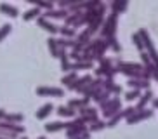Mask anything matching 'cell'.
Returning a JSON list of instances; mask_svg holds the SVG:
<instances>
[{"label": "cell", "instance_id": "6da1fadb", "mask_svg": "<svg viewBox=\"0 0 158 139\" xmlns=\"http://www.w3.org/2000/svg\"><path fill=\"white\" fill-rule=\"evenodd\" d=\"M116 16L118 14L113 12L110 18H108V21L104 23V30H102V35H106L108 38H111L113 35H115V28H116Z\"/></svg>", "mask_w": 158, "mask_h": 139}, {"label": "cell", "instance_id": "7a4b0ae2", "mask_svg": "<svg viewBox=\"0 0 158 139\" xmlns=\"http://www.w3.org/2000/svg\"><path fill=\"white\" fill-rule=\"evenodd\" d=\"M139 35H141V37H143L144 44H146V47H148L149 54H151V59H153L155 63H156V70H158V52L155 51L153 44H151V38L148 37V33H146V30H141V32H139Z\"/></svg>", "mask_w": 158, "mask_h": 139}, {"label": "cell", "instance_id": "3957f363", "mask_svg": "<svg viewBox=\"0 0 158 139\" xmlns=\"http://www.w3.org/2000/svg\"><path fill=\"white\" fill-rule=\"evenodd\" d=\"M37 94H40V96H63V91L61 89H54V87H38L37 89Z\"/></svg>", "mask_w": 158, "mask_h": 139}, {"label": "cell", "instance_id": "277c9868", "mask_svg": "<svg viewBox=\"0 0 158 139\" xmlns=\"http://www.w3.org/2000/svg\"><path fill=\"white\" fill-rule=\"evenodd\" d=\"M68 129L70 124H59V122H52V124H47L45 125V130L47 132H56V130H61V129Z\"/></svg>", "mask_w": 158, "mask_h": 139}, {"label": "cell", "instance_id": "5b68a950", "mask_svg": "<svg viewBox=\"0 0 158 139\" xmlns=\"http://www.w3.org/2000/svg\"><path fill=\"white\" fill-rule=\"evenodd\" d=\"M153 115L151 111H141L139 115H130L129 116V124H134V122H141L144 118H149V116Z\"/></svg>", "mask_w": 158, "mask_h": 139}, {"label": "cell", "instance_id": "8992f818", "mask_svg": "<svg viewBox=\"0 0 158 139\" xmlns=\"http://www.w3.org/2000/svg\"><path fill=\"white\" fill-rule=\"evenodd\" d=\"M52 110H54V106H52L51 103H49V104H45V106H42L40 110L37 111V118H40V120H42V118H45V116L49 115Z\"/></svg>", "mask_w": 158, "mask_h": 139}, {"label": "cell", "instance_id": "52a82bcc", "mask_svg": "<svg viewBox=\"0 0 158 139\" xmlns=\"http://www.w3.org/2000/svg\"><path fill=\"white\" fill-rule=\"evenodd\" d=\"M57 113H59L61 116H68V118H71V116L77 115V111H75V110H71V108H66V106L57 108Z\"/></svg>", "mask_w": 158, "mask_h": 139}, {"label": "cell", "instance_id": "ba28073f", "mask_svg": "<svg viewBox=\"0 0 158 139\" xmlns=\"http://www.w3.org/2000/svg\"><path fill=\"white\" fill-rule=\"evenodd\" d=\"M0 11H2V12H5V14H9V16H12V18H16V16H18V9H16V7H10V5H7V4L0 5Z\"/></svg>", "mask_w": 158, "mask_h": 139}, {"label": "cell", "instance_id": "9c48e42d", "mask_svg": "<svg viewBox=\"0 0 158 139\" xmlns=\"http://www.w3.org/2000/svg\"><path fill=\"white\" fill-rule=\"evenodd\" d=\"M38 24H42V26L45 28L47 32H51V33H56V32H57V28L54 26V24L47 23V19H45V18H40V19H38Z\"/></svg>", "mask_w": 158, "mask_h": 139}, {"label": "cell", "instance_id": "30bf717a", "mask_svg": "<svg viewBox=\"0 0 158 139\" xmlns=\"http://www.w3.org/2000/svg\"><path fill=\"white\" fill-rule=\"evenodd\" d=\"M64 16H68V11H49V12L45 14V18H64Z\"/></svg>", "mask_w": 158, "mask_h": 139}, {"label": "cell", "instance_id": "8fae6325", "mask_svg": "<svg viewBox=\"0 0 158 139\" xmlns=\"http://www.w3.org/2000/svg\"><path fill=\"white\" fill-rule=\"evenodd\" d=\"M111 7H113V12H115V14H118L120 11H125L127 2H123V0H122V2H120V0H116V2H113V5H111Z\"/></svg>", "mask_w": 158, "mask_h": 139}, {"label": "cell", "instance_id": "7c38bea8", "mask_svg": "<svg viewBox=\"0 0 158 139\" xmlns=\"http://www.w3.org/2000/svg\"><path fill=\"white\" fill-rule=\"evenodd\" d=\"M47 44H49V49H51L52 56H59V51H57V40L49 38V40H47Z\"/></svg>", "mask_w": 158, "mask_h": 139}, {"label": "cell", "instance_id": "4fadbf2b", "mask_svg": "<svg viewBox=\"0 0 158 139\" xmlns=\"http://www.w3.org/2000/svg\"><path fill=\"white\" fill-rule=\"evenodd\" d=\"M59 56H61V68L66 71V70L70 68V65H68V56L64 54V51H59Z\"/></svg>", "mask_w": 158, "mask_h": 139}, {"label": "cell", "instance_id": "5bb4252c", "mask_svg": "<svg viewBox=\"0 0 158 139\" xmlns=\"http://www.w3.org/2000/svg\"><path fill=\"white\" fill-rule=\"evenodd\" d=\"M38 12H40V9H38V7H35V9L28 11V12H24V16H23V18L26 19V21H28V19H33L35 16H38Z\"/></svg>", "mask_w": 158, "mask_h": 139}, {"label": "cell", "instance_id": "9a60e30c", "mask_svg": "<svg viewBox=\"0 0 158 139\" xmlns=\"http://www.w3.org/2000/svg\"><path fill=\"white\" fill-rule=\"evenodd\" d=\"M151 97H153V94H151V92H146V94H144V96L141 97V103L137 104V110H141V108H143L144 104H146V103H148L149 99H151Z\"/></svg>", "mask_w": 158, "mask_h": 139}, {"label": "cell", "instance_id": "2e32d148", "mask_svg": "<svg viewBox=\"0 0 158 139\" xmlns=\"http://www.w3.org/2000/svg\"><path fill=\"white\" fill-rule=\"evenodd\" d=\"M75 78H77V73H71L68 77H63V83H68V85H73Z\"/></svg>", "mask_w": 158, "mask_h": 139}, {"label": "cell", "instance_id": "e0dca14e", "mask_svg": "<svg viewBox=\"0 0 158 139\" xmlns=\"http://www.w3.org/2000/svg\"><path fill=\"white\" fill-rule=\"evenodd\" d=\"M87 103H89V97H85V99H82V101H71L70 106H80V108H84Z\"/></svg>", "mask_w": 158, "mask_h": 139}, {"label": "cell", "instance_id": "ac0fdd59", "mask_svg": "<svg viewBox=\"0 0 158 139\" xmlns=\"http://www.w3.org/2000/svg\"><path fill=\"white\" fill-rule=\"evenodd\" d=\"M10 30H12V28H10V24H5V26H2V30H0V40H4V37L10 32Z\"/></svg>", "mask_w": 158, "mask_h": 139}, {"label": "cell", "instance_id": "d6986e66", "mask_svg": "<svg viewBox=\"0 0 158 139\" xmlns=\"http://www.w3.org/2000/svg\"><path fill=\"white\" fill-rule=\"evenodd\" d=\"M132 40H134V44L137 45V49H139V51H143V40H141V35H134V37H132Z\"/></svg>", "mask_w": 158, "mask_h": 139}, {"label": "cell", "instance_id": "ffe728a7", "mask_svg": "<svg viewBox=\"0 0 158 139\" xmlns=\"http://www.w3.org/2000/svg\"><path fill=\"white\" fill-rule=\"evenodd\" d=\"M5 118L9 122H21L23 120V115H5Z\"/></svg>", "mask_w": 158, "mask_h": 139}, {"label": "cell", "instance_id": "44dd1931", "mask_svg": "<svg viewBox=\"0 0 158 139\" xmlns=\"http://www.w3.org/2000/svg\"><path fill=\"white\" fill-rule=\"evenodd\" d=\"M129 85H132V87H148V82H135V80H130Z\"/></svg>", "mask_w": 158, "mask_h": 139}, {"label": "cell", "instance_id": "7402d4cb", "mask_svg": "<svg viewBox=\"0 0 158 139\" xmlns=\"http://www.w3.org/2000/svg\"><path fill=\"white\" fill-rule=\"evenodd\" d=\"M61 33H63V35H64V37H73V35H75V32H73V30H70V28H61Z\"/></svg>", "mask_w": 158, "mask_h": 139}, {"label": "cell", "instance_id": "603a6c76", "mask_svg": "<svg viewBox=\"0 0 158 139\" xmlns=\"http://www.w3.org/2000/svg\"><path fill=\"white\" fill-rule=\"evenodd\" d=\"M137 96H139V91H137V89H135V91H132V92H129V94H127V101H132V99H134V97H137Z\"/></svg>", "mask_w": 158, "mask_h": 139}, {"label": "cell", "instance_id": "cb8c5ba5", "mask_svg": "<svg viewBox=\"0 0 158 139\" xmlns=\"http://www.w3.org/2000/svg\"><path fill=\"white\" fill-rule=\"evenodd\" d=\"M73 70H78V68H90V63H77V65L71 66Z\"/></svg>", "mask_w": 158, "mask_h": 139}, {"label": "cell", "instance_id": "d4e9b609", "mask_svg": "<svg viewBox=\"0 0 158 139\" xmlns=\"http://www.w3.org/2000/svg\"><path fill=\"white\" fill-rule=\"evenodd\" d=\"M102 127H104V124H102V122H98V124H92V127H90V130H101Z\"/></svg>", "mask_w": 158, "mask_h": 139}, {"label": "cell", "instance_id": "484cf974", "mask_svg": "<svg viewBox=\"0 0 158 139\" xmlns=\"http://www.w3.org/2000/svg\"><path fill=\"white\" fill-rule=\"evenodd\" d=\"M73 139H89V134H82V136H77V137Z\"/></svg>", "mask_w": 158, "mask_h": 139}, {"label": "cell", "instance_id": "4316f807", "mask_svg": "<svg viewBox=\"0 0 158 139\" xmlns=\"http://www.w3.org/2000/svg\"><path fill=\"white\" fill-rule=\"evenodd\" d=\"M2 116H5V111L4 110H0V118H2Z\"/></svg>", "mask_w": 158, "mask_h": 139}, {"label": "cell", "instance_id": "83f0119b", "mask_svg": "<svg viewBox=\"0 0 158 139\" xmlns=\"http://www.w3.org/2000/svg\"><path fill=\"white\" fill-rule=\"evenodd\" d=\"M153 104H155V108H158V101H155V103H153Z\"/></svg>", "mask_w": 158, "mask_h": 139}, {"label": "cell", "instance_id": "f1b7e54d", "mask_svg": "<svg viewBox=\"0 0 158 139\" xmlns=\"http://www.w3.org/2000/svg\"><path fill=\"white\" fill-rule=\"evenodd\" d=\"M38 139H45V137H38Z\"/></svg>", "mask_w": 158, "mask_h": 139}, {"label": "cell", "instance_id": "f546056e", "mask_svg": "<svg viewBox=\"0 0 158 139\" xmlns=\"http://www.w3.org/2000/svg\"><path fill=\"white\" fill-rule=\"evenodd\" d=\"M24 139H26V137H24Z\"/></svg>", "mask_w": 158, "mask_h": 139}, {"label": "cell", "instance_id": "4dcf8cb0", "mask_svg": "<svg viewBox=\"0 0 158 139\" xmlns=\"http://www.w3.org/2000/svg\"><path fill=\"white\" fill-rule=\"evenodd\" d=\"M0 139H2V137H0Z\"/></svg>", "mask_w": 158, "mask_h": 139}]
</instances>
